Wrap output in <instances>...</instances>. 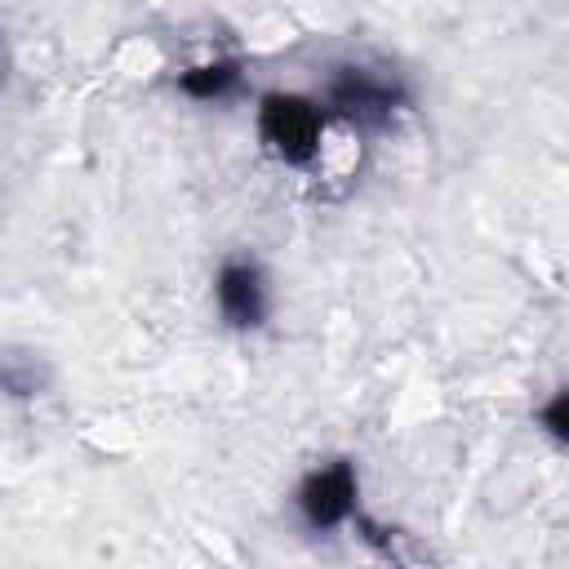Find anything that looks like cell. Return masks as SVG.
<instances>
[{
    "label": "cell",
    "instance_id": "6da1fadb",
    "mask_svg": "<svg viewBox=\"0 0 569 569\" xmlns=\"http://www.w3.org/2000/svg\"><path fill=\"white\" fill-rule=\"evenodd\" d=\"M325 133V107L302 93H267L258 107V138L284 164H311Z\"/></svg>",
    "mask_w": 569,
    "mask_h": 569
},
{
    "label": "cell",
    "instance_id": "7a4b0ae2",
    "mask_svg": "<svg viewBox=\"0 0 569 569\" xmlns=\"http://www.w3.org/2000/svg\"><path fill=\"white\" fill-rule=\"evenodd\" d=\"M325 102L342 116V120H356V124H382L391 120L409 93L396 76H382V71H369V67H338V76L329 80V93Z\"/></svg>",
    "mask_w": 569,
    "mask_h": 569
},
{
    "label": "cell",
    "instance_id": "3957f363",
    "mask_svg": "<svg viewBox=\"0 0 569 569\" xmlns=\"http://www.w3.org/2000/svg\"><path fill=\"white\" fill-rule=\"evenodd\" d=\"M356 498H360V476L351 458H333L316 471H307V480L298 485V511L307 520V529H338L356 516Z\"/></svg>",
    "mask_w": 569,
    "mask_h": 569
},
{
    "label": "cell",
    "instance_id": "277c9868",
    "mask_svg": "<svg viewBox=\"0 0 569 569\" xmlns=\"http://www.w3.org/2000/svg\"><path fill=\"white\" fill-rule=\"evenodd\" d=\"M218 311L231 329H258L267 320V276L253 258H227L213 280Z\"/></svg>",
    "mask_w": 569,
    "mask_h": 569
},
{
    "label": "cell",
    "instance_id": "5b68a950",
    "mask_svg": "<svg viewBox=\"0 0 569 569\" xmlns=\"http://www.w3.org/2000/svg\"><path fill=\"white\" fill-rule=\"evenodd\" d=\"M49 387V365L36 356V351H4L0 356V391L4 396H18V400H31Z\"/></svg>",
    "mask_w": 569,
    "mask_h": 569
},
{
    "label": "cell",
    "instance_id": "8992f818",
    "mask_svg": "<svg viewBox=\"0 0 569 569\" xmlns=\"http://www.w3.org/2000/svg\"><path fill=\"white\" fill-rule=\"evenodd\" d=\"M240 84V67L236 62H200V67H187L182 76H178V89L182 93H191V98H200V102H213V98H227L231 89Z\"/></svg>",
    "mask_w": 569,
    "mask_h": 569
},
{
    "label": "cell",
    "instance_id": "52a82bcc",
    "mask_svg": "<svg viewBox=\"0 0 569 569\" xmlns=\"http://www.w3.org/2000/svg\"><path fill=\"white\" fill-rule=\"evenodd\" d=\"M538 418L547 422V431H551L556 440H565V391H556V396H551V405H547Z\"/></svg>",
    "mask_w": 569,
    "mask_h": 569
}]
</instances>
